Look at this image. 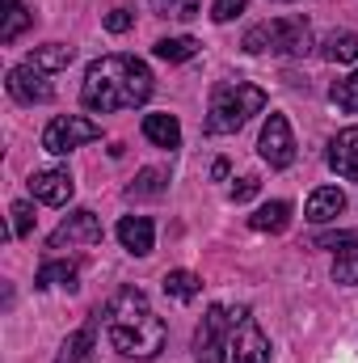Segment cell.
Instances as JSON below:
<instances>
[{"mask_svg": "<svg viewBox=\"0 0 358 363\" xmlns=\"http://www.w3.org/2000/svg\"><path fill=\"white\" fill-rule=\"evenodd\" d=\"M97 325L105 330L110 347L122 359H156L165 351V321L156 317V308L148 304V296L139 287H118L105 304H97Z\"/></svg>", "mask_w": 358, "mask_h": 363, "instance_id": "1", "label": "cell"}, {"mask_svg": "<svg viewBox=\"0 0 358 363\" xmlns=\"http://www.w3.org/2000/svg\"><path fill=\"white\" fill-rule=\"evenodd\" d=\"M156 89L152 68L139 55H101L93 60L81 85V101L93 114H114V110H135Z\"/></svg>", "mask_w": 358, "mask_h": 363, "instance_id": "2", "label": "cell"}, {"mask_svg": "<svg viewBox=\"0 0 358 363\" xmlns=\"http://www.w3.org/2000/svg\"><path fill=\"white\" fill-rule=\"evenodd\" d=\"M266 110V93L253 81H224L211 89L207 106V135H236L253 114Z\"/></svg>", "mask_w": 358, "mask_h": 363, "instance_id": "3", "label": "cell"}, {"mask_svg": "<svg viewBox=\"0 0 358 363\" xmlns=\"http://www.w3.org/2000/svg\"><path fill=\"white\" fill-rule=\"evenodd\" d=\"M249 55H308L312 51V26L304 17H274V21H258L245 30L241 43Z\"/></svg>", "mask_w": 358, "mask_h": 363, "instance_id": "4", "label": "cell"}, {"mask_svg": "<svg viewBox=\"0 0 358 363\" xmlns=\"http://www.w3.org/2000/svg\"><path fill=\"white\" fill-rule=\"evenodd\" d=\"M249 317V308H228V304H211L194 330V359L198 363H228V338L232 330Z\"/></svg>", "mask_w": 358, "mask_h": 363, "instance_id": "5", "label": "cell"}, {"mask_svg": "<svg viewBox=\"0 0 358 363\" xmlns=\"http://www.w3.org/2000/svg\"><path fill=\"white\" fill-rule=\"evenodd\" d=\"M93 140H101V127H97L93 118H85V114H59V118H51L47 131H42V148H47L51 157H68L72 148L93 144Z\"/></svg>", "mask_w": 358, "mask_h": 363, "instance_id": "6", "label": "cell"}, {"mask_svg": "<svg viewBox=\"0 0 358 363\" xmlns=\"http://www.w3.org/2000/svg\"><path fill=\"white\" fill-rule=\"evenodd\" d=\"M101 220L93 216L89 207H81V211H72V216H64V224L47 237V250H76V245H101Z\"/></svg>", "mask_w": 358, "mask_h": 363, "instance_id": "7", "label": "cell"}, {"mask_svg": "<svg viewBox=\"0 0 358 363\" xmlns=\"http://www.w3.org/2000/svg\"><path fill=\"white\" fill-rule=\"evenodd\" d=\"M258 152L270 169H287L295 161V135H291V123L287 114H270L266 127H262V140H258Z\"/></svg>", "mask_w": 358, "mask_h": 363, "instance_id": "8", "label": "cell"}, {"mask_svg": "<svg viewBox=\"0 0 358 363\" xmlns=\"http://www.w3.org/2000/svg\"><path fill=\"white\" fill-rule=\"evenodd\" d=\"M8 97L13 101H21V106H42V101H51L55 97V85L38 72V68H30V64H17V68H8Z\"/></svg>", "mask_w": 358, "mask_h": 363, "instance_id": "9", "label": "cell"}, {"mask_svg": "<svg viewBox=\"0 0 358 363\" xmlns=\"http://www.w3.org/2000/svg\"><path fill=\"white\" fill-rule=\"evenodd\" d=\"M30 194L47 207H64L76 194V182L68 169H38V174H30Z\"/></svg>", "mask_w": 358, "mask_h": 363, "instance_id": "10", "label": "cell"}, {"mask_svg": "<svg viewBox=\"0 0 358 363\" xmlns=\"http://www.w3.org/2000/svg\"><path fill=\"white\" fill-rule=\"evenodd\" d=\"M329 169L346 182H358V127H342L333 140H329V152H325Z\"/></svg>", "mask_w": 358, "mask_h": 363, "instance_id": "11", "label": "cell"}, {"mask_svg": "<svg viewBox=\"0 0 358 363\" xmlns=\"http://www.w3.org/2000/svg\"><path fill=\"white\" fill-rule=\"evenodd\" d=\"M118 241H122L127 254L148 258L152 245H156V224H152L148 216H122V220H118Z\"/></svg>", "mask_w": 358, "mask_h": 363, "instance_id": "12", "label": "cell"}, {"mask_svg": "<svg viewBox=\"0 0 358 363\" xmlns=\"http://www.w3.org/2000/svg\"><path fill=\"white\" fill-rule=\"evenodd\" d=\"M232 363H270V338L262 334V325L253 317H245L236 325V355Z\"/></svg>", "mask_w": 358, "mask_h": 363, "instance_id": "13", "label": "cell"}, {"mask_svg": "<svg viewBox=\"0 0 358 363\" xmlns=\"http://www.w3.org/2000/svg\"><path fill=\"white\" fill-rule=\"evenodd\" d=\"M346 211V194L337 190V186H316L312 194H308V207H304V216L312 220V224H329V220H337Z\"/></svg>", "mask_w": 358, "mask_h": 363, "instance_id": "14", "label": "cell"}, {"mask_svg": "<svg viewBox=\"0 0 358 363\" xmlns=\"http://www.w3.org/2000/svg\"><path fill=\"white\" fill-rule=\"evenodd\" d=\"M72 60H76V51H72L68 43H47V47H34L25 64H30V68H38L42 77H51V72H64Z\"/></svg>", "mask_w": 358, "mask_h": 363, "instance_id": "15", "label": "cell"}, {"mask_svg": "<svg viewBox=\"0 0 358 363\" xmlns=\"http://www.w3.org/2000/svg\"><path fill=\"white\" fill-rule=\"evenodd\" d=\"M287 224H291V203H282V199H270L249 216L253 233H287Z\"/></svg>", "mask_w": 358, "mask_h": 363, "instance_id": "16", "label": "cell"}, {"mask_svg": "<svg viewBox=\"0 0 358 363\" xmlns=\"http://www.w3.org/2000/svg\"><path fill=\"white\" fill-rule=\"evenodd\" d=\"M34 287L38 291H47V287H68V291H76L81 287V271L72 267V262H42L38 267V274H34Z\"/></svg>", "mask_w": 358, "mask_h": 363, "instance_id": "17", "label": "cell"}, {"mask_svg": "<svg viewBox=\"0 0 358 363\" xmlns=\"http://www.w3.org/2000/svg\"><path fill=\"white\" fill-rule=\"evenodd\" d=\"M333 279L342 287H358V228H350V237L337 245V258H333Z\"/></svg>", "mask_w": 358, "mask_h": 363, "instance_id": "18", "label": "cell"}, {"mask_svg": "<svg viewBox=\"0 0 358 363\" xmlns=\"http://www.w3.org/2000/svg\"><path fill=\"white\" fill-rule=\"evenodd\" d=\"M93 342H97V317H93L85 330H76V334L64 338V347H59L55 363H85L93 355Z\"/></svg>", "mask_w": 358, "mask_h": 363, "instance_id": "19", "label": "cell"}, {"mask_svg": "<svg viewBox=\"0 0 358 363\" xmlns=\"http://www.w3.org/2000/svg\"><path fill=\"white\" fill-rule=\"evenodd\" d=\"M144 135L156 148H178L181 144V123L173 114H144Z\"/></svg>", "mask_w": 358, "mask_h": 363, "instance_id": "20", "label": "cell"}, {"mask_svg": "<svg viewBox=\"0 0 358 363\" xmlns=\"http://www.w3.org/2000/svg\"><path fill=\"white\" fill-rule=\"evenodd\" d=\"M321 55L329 64H358V34L354 30H333L321 47Z\"/></svg>", "mask_w": 358, "mask_h": 363, "instance_id": "21", "label": "cell"}, {"mask_svg": "<svg viewBox=\"0 0 358 363\" xmlns=\"http://www.w3.org/2000/svg\"><path fill=\"white\" fill-rule=\"evenodd\" d=\"M165 186H169V174H165V169H156V165H148V169H139L135 182L127 186V199H161V194H165Z\"/></svg>", "mask_w": 358, "mask_h": 363, "instance_id": "22", "label": "cell"}, {"mask_svg": "<svg viewBox=\"0 0 358 363\" xmlns=\"http://www.w3.org/2000/svg\"><path fill=\"white\" fill-rule=\"evenodd\" d=\"M161 287H165V296H173V300H194L198 291H202V279L194 271H169L165 279H161Z\"/></svg>", "mask_w": 358, "mask_h": 363, "instance_id": "23", "label": "cell"}, {"mask_svg": "<svg viewBox=\"0 0 358 363\" xmlns=\"http://www.w3.org/2000/svg\"><path fill=\"white\" fill-rule=\"evenodd\" d=\"M156 55H161L165 64H185V60H194V55H198V38H190V34L161 38V43H156Z\"/></svg>", "mask_w": 358, "mask_h": 363, "instance_id": "24", "label": "cell"}, {"mask_svg": "<svg viewBox=\"0 0 358 363\" xmlns=\"http://www.w3.org/2000/svg\"><path fill=\"white\" fill-rule=\"evenodd\" d=\"M34 21V13L21 4V0H8V13H4V26H0V43L8 47V43H17L21 38V30Z\"/></svg>", "mask_w": 358, "mask_h": 363, "instance_id": "25", "label": "cell"}, {"mask_svg": "<svg viewBox=\"0 0 358 363\" xmlns=\"http://www.w3.org/2000/svg\"><path fill=\"white\" fill-rule=\"evenodd\" d=\"M156 17H169V21H190L198 17V0H148Z\"/></svg>", "mask_w": 358, "mask_h": 363, "instance_id": "26", "label": "cell"}, {"mask_svg": "<svg viewBox=\"0 0 358 363\" xmlns=\"http://www.w3.org/2000/svg\"><path fill=\"white\" fill-rule=\"evenodd\" d=\"M329 97H333V106H342V110L358 114V72L354 77H346V81H337V85L329 89Z\"/></svg>", "mask_w": 358, "mask_h": 363, "instance_id": "27", "label": "cell"}, {"mask_svg": "<svg viewBox=\"0 0 358 363\" xmlns=\"http://www.w3.org/2000/svg\"><path fill=\"white\" fill-rule=\"evenodd\" d=\"M8 216H13V237H30V233H34V220H38V216H34V207H30L25 199H17V203L8 207Z\"/></svg>", "mask_w": 358, "mask_h": 363, "instance_id": "28", "label": "cell"}, {"mask_svg": "<svg viewBox=\"0 0 358 363\" xmlns=\"http://www.w3.org/2000/svg\"><path fill=\"white\" fill-rule=\"evenodd\" d=\"M131 26H135V13H131L127 4H114V9L105 13V30H110V34H127Z\"/></svg>", "mask_w": 358, "mask_h": 363, "instance_id": "29", "label": "cell"}, {"mask_svg": "<svg viewBox=\"0 0 358 363\" xmlns=\"http://www.w3.org/2000/svg\"><path fill=\"white\" fill-rule=\"evenodd\" d=\"M245 4H249V0H215V4H211V17H215V21H232V17L245 13Z\"/></svg>", "mask_w": 358, "mask_h": 363, "instance_id": "30", "label": "cell"}, {"mask_svg": "<svg viewBox=\"0 0 358 363\" xmlns=\"http://www.w3.org/2000/svg\"><path fill=\"white\" fill-rule=\"evenodd\" d=\"M258 190H262V182H258V178H241L232 190H228V194H232V203H249Z\"/></svg>", "mask_w": 358, "mask_h": 363, "instance_id": "31", "label": "cell"}, {"mask_svg": "<svg viewBox=\"0 0 358 363\" xmlns=\"http://www.w3.org/2000/svg\"><path fill=\"white\" fill-rule=\"evenodd\" d=\"M228 169H232V165H228V161H224V157H219V161H215V165H211V178H215V182H224V178H228Z\"/></svg>", "mask_w": 358, "mask_h": 363, "instance_id": "32", "label": "cell"}]
</instances>
